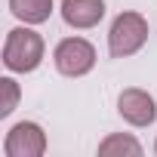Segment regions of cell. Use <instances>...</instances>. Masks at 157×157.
Segmentation results:
<instances>
[{"label":"cell","instance_id":"6da1fadb","mask_svg":"<svg viewBox=\"0 0 157 157\" xmlns=\"http://www.w3.org/2000/svg\"><path fill=\"white\" fill-rule=\"evenodd\" d=\"M43 49H46L43 46V37L34 28H28V25L13 28L6 34V43H3V65L13 74H31V71L40 68Z\"/></svg>","mask_w":157,"mask_h":157},{"label":"cell","instance_id":"ba28073f","mask_svg":"<svg viewBox=\"0 0 157 157\" xmlns=\"http://www.w3.org/2000/svg\"><path fill=\"white\" fill-rule=\"evenodd\" d=\"M123 154L139 157V154H142L139 139H132V136H126V132H111L108 139L99 142V157H123Z\"/></svg>","mask_w":157,"mask_h":157},{"label":"cell","instance_id":"277c9868","mask_svg":"<svg viewBox=\"0 0 157 157\" xmlns=\"http://www.w3.org/2000/svg\"><path fill=\"white\" fill-rule=\"evenodd\" d=\"M3 151L6 157H43L46 154V132L40 123L34 120H22L16 123L6 139H3Z\"/></svg>","mask_w":157,"mask_h":157},{"label":"cell","instance_id":"30bf717a","mask_svg":"<svg viewBox=\"0 0 157 157\" xmlns=\"http://www.w3.org/2000/svg\"><path fill=\"white\" fill-rule=\"evenodd\" d=\"M154 151H157V142H154Z\"/></svg>","mask_w":157,"mask_h":157},{"label":"cell","instance_id":"8992f818","mask_svg":"<svg viewBox=\"0 0 157 157\" xmlns=\"http://www.w3.org/2000/svg\"><path fill=\"white\" fill-rule=\"evenodd\" d=\"M62 19L77 31L96 28L105 19V0H62Z\"/></svg>","mask_w":157,"mask_h":157},{"label":"cell","instance_id":"5b68a950","mask_svg":"<svg viewBox=\"0 0 157 157\" xmlns=\"http://www.w3.org/2000/svg\"><path fill=\"white\" fill-rule=\"evenodd\" d=\"M117 114L129 123V126H151L157 120V102L151 93L129 86L117 96Z\"/></svg>","mask_w":157,"mask_h":157},{"label":"cell","instance_id":"7a4b0ae2","mask_svg":"<svg viewBox=\"0 0 157 157\" xmlns=\"http://www.w3.org/2000/svg\"><path fill=\"white\" fill-rule=\"evenodd\" d=\"M148 40V19L142 13H120L114 22H111V31H108V49L114 59H129L136 56Z\"/></svg>","mask_w":157,"mask_h":157},{"label":"cell","instance_id":"9c48e42d","mask_svg":"<svg viewBox=\"0 0 157 157\" xmlns=\"http://www.w3.org/2000/svg\"><path fill=\"white\" fill-rule=\"evenodd\" d=\"M0 90H3V102H0V117H10L19 105V83L13 77H3L0 80Z\"/></svg>","mask_w":157,"mask_h":157},{"label":"cell","instance_id":"3957f363","mask_svg":"<svg viewBox=\"0 0 157 157\" xmlns=\"http://www.w3.org/2000/svg\"><path fill=\"white\" fill-rule=\"evenodd\" d=\"M56 71L65 77H83L96 68V46L83 37H65L52 52Z\"/></svg>","mask_w":157,"mask_h":157},{"label":"cell","instance_id":"52a82bcc","mask_svg":"<svg viewBox=\"0 0 157 157\" xmlns=\"http://www.w3.org/2000/svg\"><path fill=\"white\" fill-rule=\"evenodd\" d=\"M10 13L25 25H43L52 16V0H10Z\"/></svg>","mask_w":157,"mask_h":157}]
</instances>
